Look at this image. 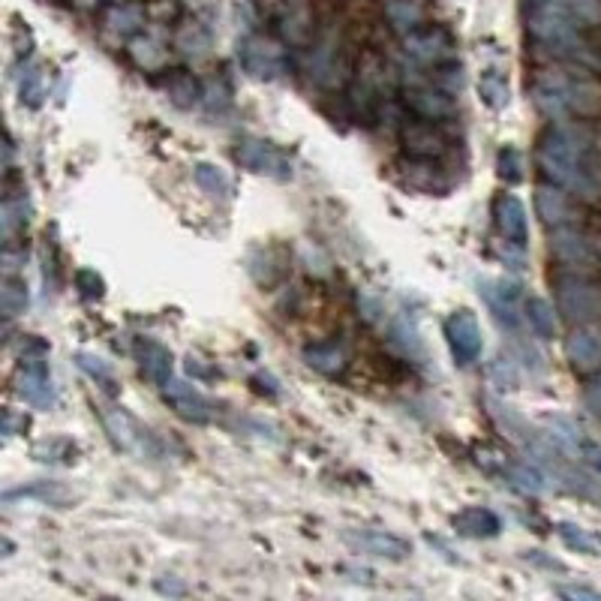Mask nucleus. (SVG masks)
<instances>
[{"label": "nucleus", "mask_w": 601, "mask_h": 601, "mask_svg": "<svg viewBox=\"0 0 601 601\" xmlns=\"http://www.w3.org/2000/svg\"><path fill=\"white\" fill-rule=\"evenodd\" d=\"M538 166L556 187L580 199L601 196V163L589 139L574 127H553L544 133L538 145Z\"/></svg>", "instance_id": "1"}, {"label": "nucleus", "mask_w": 601, "mask_h": 601, "mask_svg": "<svg viewBox=\"0 0 601 601\" xmlns=\"http://www.w3.org/2000/svg\"><path fill=\"white\" fill-rule=\"evenodd\" d=\"M601 22V0H529V31L547 46H571L580 25Z\"/></svg>", "instance_id": "2"}, {"label": "nucleus", "mask_w": 601, "mask_h": 601, "mask_svg": "<svg viewBox=\"0 0 601 601\" xmlns=\"http://www.w3.org/2000/svg\"><path fill=\"white\" fill-rule=\"evenodd\" d=\"M532 103L550 121H568L595 112V91L580 79L562 73H541L532 82Z\"/></svg>", "instance_id": "3"}, {"label": "nucleus", "mask_w": 601, "mask_h": 601, "mask_svg": "<svg viewBox=\"0 0 601 601\" xmlns=\"http://www.w3.org/2000/svg\"><path fill=\"white\" fill-rule=\"evenodd\" d=\"M556 307L559 313L574 322V325H586L601 319V286L568 274L556 280Z\"/></svg>", "instance_id": "4"}, {"label": "nucleus", "mask_w": 601, "mask_h": 601, "mask_svg": "<svg viewBox=\"0 0 601 601\" xmlns=\"http://www.w3.org/2000/svg\"><path fill=\"white\" fill-rule=\"evenodd\" d=\"M103 424H106L112 442L121 451H130V454H136L142 460L145 457H157V451H160L157 439L127 409H121V406H103Z\"/></svg>", "instance_id": "5"}, {"label": "nucleus", "mask_w": 601, "mask_h": 601, "mask_svg": "<svg viewBox=\"0 0 601 601\" xmlns=\"http://www.w3.org/2000/svg\"><path fill=\"white\" fill-rule=\"evenodd\" d=\"M445 337H448L451 355L460 367H469L481 358L484 337H481V325H478L475 313H469V310L451 313L445 319Z\"/></svg>", "instance_id": "6"}, {"label": "nucleus", "mask_w": 601, "mask_h": 601, "mask_svg": "<svg viewBox=\"0 0 601 601\" xmlns=\"http://www.w3.org/2000/svg\"><path fill=\"white\" fill-rule=\"evenodd\" d=\"M550 253L556 262H562L565 268H574V271H586V268H595L598 265V250L595 244L577 232L574 226H556L550 232Z\"/></svg>", "instance_id": "7"}, {"label": "nucleus", "mask_w": 601, "mask_h": 601, "mask_svg": "<svg viewBox=\"0 0 601 601\" xmlns=\"http://www.w3.org/2000/svg\"><path fill=\"white\" fill-rule=\"evenodd\" d=\"M493 313V319L508 328V331H517L520 319H523V292H520V283H511V280H484L481 289H478Z\"/></svg>", "instance_id": "8"}, {"label": "nucleus", "mask_w": 601, "mask_h": 601, "mask_svg": "<svg viewBox=\"0 0 601 601\" xmlns=\"http://www.w3.org/2000/svg\"><path fill=\"white\" fill-rule=\"evenodd\" d=\"M163 400L175 409L178 418H184V421H190V424H205V421H211V415H214L211 400H208L196 385H190V382H184V379H169V382L163 385Z\"/></svg>", "instance_id": "9"}, {"label": "nucleus", "mask_w": 601, "mask_h": 601, "mask_svg": "<svg viewBox=\"0 0 601 601\" xmlns=\"http://www.w3.org/2000/svg\"><path fill=\"white\" fill-rule=\"evenodd\" d=\"M238 163L256 175H271V178H289L292 175V163L268 142L259 139H244L238 145Z\"/></svg>", "instance_id": "10"}, {"label": "nucleus", "mask_w": 601, "mask_h": 601, "mask_svg": "<svg viewBox=\"0 0 601 601\" xmlns=\"http://www.w3.org/2000/svg\"><path fill=\"white\" fill-rule=\"evenodd\" d=\"M406 58L415 64H442L454 55V43L442 28H427V31H412L403 43Z\"/></svg>", "instance_id": "11"}, {"label": "nucleus", "mask_w": 601, "mask_h": 601, "mask_svg": "<svg viewBox=\"0 0 601 601\" xmlns=\"http://www.w3.org/2000/svg\"><path fill=\"white\" fill-rule=\"evenodd\" d=\"M19 394L25 403L37 406V409H49L55 403V385H52V376H49V367L43 358H25Z\"/></svg>", "instance_id": "12"}, {"label": "nucleus", "mask_w": 601, "mask_h": 601, "mask_svg": "<svg viewBox=\"0 0 601 601\" xmlns=\"http://www.w3.org/2000/svg\"><path fill=\"white\" fill-rule=\"evenodd\" d=\"M358 550L370 553V556H379V559H388V562H403L412 556V544L394 532H382V529H367V532H349L346 535Z\"/></svg>", "instance_id": "13"}, {"label": "nucleus", "mask_w": 601, "mask_h": 601, "mask_svg": "<svg viewBox=\"0 0 601 601\" xmlns=\"http://www.w3.org/2000/svg\"><path fill=\"white\" fill-rule=\"evenodd\" d=\"M241 67L253 76V79H277L283 70V58L280 49L268 40H247L241 46Z\"/></svg>", "instance_id": "14"}, {"label": "nucleus", "mask_w": 601, "mask_h": 601, "mask_svg": "<svg viewBox=\"0 0 601 601\" xmlns=\"http://www.w3.org/2000/svg\"><path fill=\"white\" fill-rule=\"evenodd\" d=\"M565 355L571 361L574 370L589 373L601 367V331L598 328H577L571 331V337L565 340Z\"/></svg>", "instance_id": "15"}, {"label": "nucleus", "mask_w": 601, "mask_h": 601, "mask_svg": "<svg viewBox=\"0 0 601 601\" xmlns=\"http://www.w3.org/2000/svg\"><path fill=\"white\" fill-rule=\"evenodd\" d=\"M496 217H499V232L505 235V241H511L514 247H526L529 241V223H526V208L517 196H502L496 202Z\"/></svg>", "instance_id": "16"}, {"label": "nucleus", "mask_w": 601, "mask_h": 601, "mask_svg": "<svg viewBox=\"0 0 601 601\" xmlns=\"http://www.w3.org/2000/svg\"><path fill=\"white\" fill-rule=\"evenodd\" d=\"M535 211L547 226H568L574 220V205L562 193V187H538L535 190Z\"/></svg>", "instance_id": "17"}, {"label": "nucleus", "mask_w": 601, "mask_h": 601, "mask_svg": "<svg viewBox=\"0 0 601 601\" xmlns=\"http://www.w3.org/2000/svg\"><path fill=\"white\" fill-rule=\"evenodd\" d=\"M136 352H139V367H142V373L154 382V385H166L169 379H172V352L163 346V343H157V340H139V346H136Z\"/></svg>", "instance_id": "18"}, {"label": "nucleus", "mask_w": 601, "mask_h": 601, "mask_svg": "<svg viewBox=\"0 0 601 601\" xmlns=\"http://www.w3.org/2000/svg\"><path fill=\"white\" fill-rule=\"evenodd\" d=\"M451 523L457 535H466V538H493L502 529V520L490 508H463L460 514H454Z\"/></svg>", "instance_id": "19"}, {"label": "nucleus", "mask_w": 601, "mask_h": 601, "mask_svg": "<svg viewBox=\"0 0 601 601\" xmlns=\"http://www.w3.org/2000/svg\"><path fill=\"white\" fill-rule=\"evenodd\" d=\"M406 103L421 115V118H427V121H439V118H448V115H454V97L451 94H445V91H430V88H424V91H412V94H406Z\"/></svg>", "instance_id": "20"}, {"label": "nucleus", "mask_w": 601, "mask_h": 601, "mask_svg": "<svg viewBox=\"0 0 601 601\" xmlns=\"http://www.w3.org/2000/svg\"><path fill=\"white\" fill-rule=\"evenodd\" d=\"M304 358L313 370H319L325 376H340L349 364V355L340 343H316L304 352Z\"/></svg>", "instance_id": "21"}, {"label": "nucleus", "mask_w": 601, "mask_h": 601, "mask_svg": "<svg viewBox=\"0 0 601 601\" xmlns=\"http://www.w3.org/2000/svg\"><path fill=\"white\" fill-rule=\"evenodd\" d=\"M523 319L529 322V328L541 337V340H553L556 337V316L553 307L541 298V295H529L523 301Z\"/></svg>", "instance_id": "22"}, {"label": "nucleus", "mask_w": 601, "mask_h": 601, "mask_svg": "<svg viewBox=\"0 0 601 601\" xmlns=\"http://www.w3.org/2000/svg\"><path fill=\"white\" fill-rule=\"evenodd\" d=\"M406 148L415 151L418 157H433L445 148V136L439 127H433V121L415 124L412 130H406Z\"/></svg>", "instance_id": "23"}, {"label": "nucleus", "mask_w": 601, "mask_h": 601, "mask_svg": "<svg viewBox=\"0 0 601 601\" xmlns=\"http://www.w3.org/2000/svg\"><path fill=\"white\" fill-rule=\"evenodd\" d=\"M196 184H199L208 196H220V199H226V196L232 193V181H229V175H226L220 166H214V163H199V166H196Z\"/></svg>", "instance_id": "24"}, {"label": "nucleus", "mask_w": 601, "mask_h": 601, "mask_svg": "<svg viewBox=\"0 0 601 601\" xmlns=\"http://www.w3.org/2000/svg\"><path fill=\"white\" fill-rule=\"evenodd\" d=\"M556 532H559V538H562L571 550H577V553L598 556V550H601V538H595L592 532H586V529H580V526H574V523H559Z\"/></svg>", "instance_id": "25"}, {"label": "nucleus", "mask_w": 601, "mask_h": 601, "mask_svg": "<svg viewBox=\"0 0 601 601\" xmlns=\"http://www.w3.org/2000/svg\"><path fill=\"white\" fill-rule=\"evenodd\" d=\"M28 307V286L22 280L7 277L4 289H0V310H4L7 319H16L19 313H25Z\"/></svg>", "instance_id": "26"}, {"label": "nucleus", "mask_w": 601, "mask_h": 601, "mask_svg": "<svg viewBox=\"0 0 601 601\" xmlns=\"http://www.w3.org/2000/svg\"><path fill=\"white\" fill-rule=\"evenodd\" d=\"M385 13H388L391 25H394L397 31H415V25L421 22L418 0H388Z\"/></svg>", "instance_id": "27"}, {"label": "nucleus", "mask_w": 601, "mask_h": 601, "mask_svg": "<svg viewBox=\"0 0 601 601\" xmlns=\"http://www.w3.org/2000/svg\"><path fill=\"white\" fill-rule=\"evenodd\" d=\"M478 91H481V97H484V103L490 106V109H502V106H508V85H505V79L499 76V73H484L481 76V82H478Z\"/></svg>", "instance_id": "28"}, {"label": "nucleus", "mask_w": 601, "mask_h": 601, "mask_svg": "<svg viewBox=\"0 0 601 601\" xmlns=\"http://www.w3.org/2000/svg\"><path fill=\"white\" fill-rule=\"evenodd\" d=\"M76 361H79V367L91 376V379H97V382H106V385H112L115 382V373H112V367L100 358V355H91V352H79L76 355Z\"/></svg>", "instance_id": "29"}, {"label": "nucleus", "mask_w": 601, "mask_h": 601, "mask_svg": "<svg viewBox=\"0 0 601 601\" xmlns=\"http://www.w3.org/2000/svg\"><path fill=\"white\" fill-rule=\"evenodd\" d=\"M523 163H520V154L514 151V148H505L502 154H499V175L508 181V184H517L520 178H523Z\"/></svg>", "instance_id": "30"}, {"label": "nucleus", "mask_w": 601, "mask_h": 601, "mask_svg": "<svg viewBox=\"0 0 601 601\" xmlns=\"http://www.w3.org/2000/svg\"><path fill=\"white\" fill-rule=\"evenodd\" d=\"M76 286H79V292L85 295V298H100L103 295V277L97 274V271H79L76 274Z\"/></svg>", "instance_id": "31"}, {"label": "nucleus", "mask_w": 601, "mask_h": 601, "mask_svg": "<svg viewBox=\"0 0 601 601\" xmlns=\"http://www.w3.org/2000/svg\"><path fill=\"white\" fill-rule=\"evenodd\" d=\"M40 97H43L40 73L31 70V73H28V82H22V103H28V106H40Z\"/></svg>", "instance_id": "32"}, {"label": "nucleus", "mask_w": 601, "mask_h": 601, "mask_svg": "<svg viewBox=\"0 0 601 601\" xmlns=\"http://www.w3.org/2000/svg\"><path fill=\"white\" fill-rule=\"evenodd\" d=\"M577 463H583V466H589L592 472H598L601 475V445L595 442V439H586V445H583V451H580V460Z\"/></svg>", "instance_id": "33"}, {"label": "nucleus", "mask_w": 601, "mask_h": 601, "mask_svg": "<svg viewBox=\"0 0 601 601\" xmlns=\"http://www.w3.org/2000/svg\"><path fill=\"white\" fill-rule=\"evenodd\" d=\"M19 208H22V205H19V202H13V199L4 205V235H7V238L16 232V226H19V223H25V217H19Z\"/></svg>", "instance_id": "34"}, {"label": "nucleus", "mask_w": 601, "mask_h": 601, "mask_svg": "<svg viewBox=\"0 0 601 601\" xmlns=\"http://www.w3.org/2000/svg\"><path fill=\"white\" fill-rule=\"evenodd\" d=\"M556 595H562V598H589V601L601 598V592L592 589V586H556Z\"/></svg>", "instance_id": "35"}, {"label": "nucleus", "mask_w": 601, "mask_h": 601, "mask_svg": "<svg viewBox=\"0 0 601 601\" xmlns=\"http://www.w3.org/2000/svg\"><path fill=\"white\" fill-rule=\"evenodd\" d=\"M583 400H586V409L589 412H595V415H601V376L586 388V394H583Z\"/></svg>", "instance_id": "36"}]
</instances>
